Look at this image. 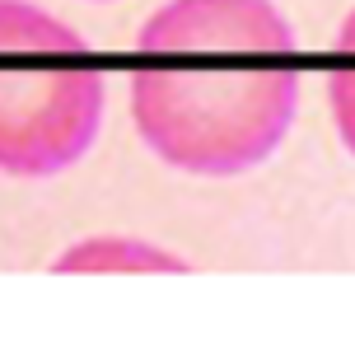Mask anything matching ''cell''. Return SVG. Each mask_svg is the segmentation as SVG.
<instances>
[{"label": "cell", "instance_id": "cell-1", "mask_svg": "<svg viewBox=\"0 0 355 346\" xmlns=\"http://www.w3.org/2000/svg\"><path fill=\"white\" fill-rule=\"evenodd\" d=\"M131 122L196 178H234L281 150L300 108L295 28L271 0H168L136 33Z\"/></svg>", "mask_w": 355, "mask_h": 346}, {"label": "cell", "instance_id": "cell-2", "mask_svg": "<svg viewBox=\"0 0 355 346\" xmlns=\"http://www.w3.org/2000/svg\"><path fill=\"white\" fill-rule=\"evenodd\" d=\"M103 75L71 24L0 0V173L52 178L80 164L103 127Z\"/></svg>", "mask_w": 355, "mask_h": 346}, {"label": "cell", "instance_id": "cell-3", "mask_svg": "<svg viewBox=\"0 0 355 346\" xmlns=\"http://www.w3.org/2000/svg\"><path fill=\"white\" fill-rule=\"evenodd\" d=\"M52 272H187V262L173 257L168 248L145 243V239L94 234V239L71 243L52 262Z\"/></svg>", "mask_w": 355, "mask_h": 346}, {"label": "cell", "instance_id": "cell-4", "mask_svg": "<svg viewBox=\"0 0 355 346\" xmlns=\"http://www.w3.org/2000/svg\"><path fill=\"white\" fill-rule=\"evenodd\" d=\"M332 56H337V66L327 75V108H332V127H337L341 146L355 155V10L341 19L337 37H332Z\"/></svg>", "mask_w": 355, "mask_h": 346}]
</instances>
